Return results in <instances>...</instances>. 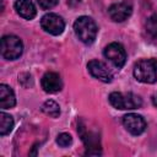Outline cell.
<instances>
[{
  "instance_id": "cell-13",
  "label": "cell",
  "mask_w": 157,
  "mask_h": 157,
  "mask_svg": "<svg viewBox=\"0 0 157 157\" xmlns=\"http://www.w3.org/2000/svg\"><path fill=\"white\" fill-rule=\"evenodd\" d=\"M16 104V98L15 93L11 87L7 85L1 83L0 85V107L1 109H9L12 108Z\"/></svg>"
},
{
  "instance_id": "cell-16",
  "label": "cell",
  "mask_w": 157,
  "mask_h": 157,
  "mask_svg": "<svg viewBox=\"0 0 157 157\" xmlns=\"http://www.w3.org/2000/svg\"><path fill=\"white\" fill-rule=\"evenodd\" d=\"M145 28H146L147 34L152 39H157V13H155L151 17L147 18L146 25H145Z\"/></svg>"
},
{
  "instance_id": "cell-4",
  "label": "cell",
  "mask_w": 157,
  "mask_h": 157,
  "mask_svg": "<svg viewBox=\"0 0 157 157\" xmlns=\"http://www.w3.org/2000/svg\"><path fill=\"white\" fill-rule=\"evenodd\" d=\"M77 131L87 148L86 155H101V142L98 134L94 130L86 128L83 121H80Z\"/></svg>"
},
{
  "instance_id": "cell-15",
  "label": "cell",
  "mask_w": 157,
  "mask_h": 157,
  "mask_svg": "<svg viewBox=\"0 0 157 157\" xmlns=\"http://www.w3.org/2000/svg\"><path fill=\"white\" fill-rule=\"evenodd\" d=\"M42 110L43 113H45L47 115L52 117V118H58L59 114H60V107L56 102L52 101V99H48L43 103L42 105Z\"/></svg>"
},
{
  "instance_id": "cell-1",
  "label": "cell",
  "mask_w": 157,
  "mask_h": 157,
  "mask_svg": "<svg viewBox=\"0 0 157 157\" xmlns=\"http://www.w3.org/2000/svg\"><path fill=\"white\" fill-rule=\"evenodd\" d=\"M74 31L77 38L85 44H92L97 37V25L96 22L88 16L78 17L74 23Z\"/></svg>"
},
{
  "instance_id": "cell-12",
  "label": "cell",
  "mask_w": 157,
  "mask_h": 157,
  "mask_svg": "<svg viewBox=\"0 0 157 157\" xmlns=\"http://www.w3.org/2000/svg\"><path fill=\"white\" fill-rule=\"evenodd\" d=\"M15 10L21 17L26 20H32L37 13L33 2L29 0H17L15 2Z\"/></svg>"
},
{
  "instance_id": "cell-14",
  "label": "cell",
  "mask_w": 157,
  "mask_h": 157,
  "mask_svg": "<svg viewBox=\"0 0 157 157\" xmlns=\"http://www.w3.org/2000/svg\"><path fill=\"white\" fill-rule=\"evenodd\" d=\"M13 128V119L10 114H6L5 112L0 113V135L5 136L7 135Z\"/></svg>"
},
{
  "instance_id": "cell-5",
  "label": "cell",
  "mask_w": 157,
  "mask_h": 157,
  "mask_svg": "<svg viewBox=\"0 0 157 157\" xmlns=\"http://www.w3.org/2000/svg\"><path fill=\"white\" fill-rule=\"evenodd\" d=\"M23 44L16 36H5L1 39V55L7 60H15L21 56Z\"/></svg>"
},
{
  "instance_id": "cell-18",
  "label": "cell",
  "mask_w": 157,
  "mask_h": 157,
  "mask_svg": "<svg viewBox=\"0 0 157 157\" xmlns=\"http://www.w3.org/2000/svg\"><path fill=\"white\" fill-rule=\"evenodd\" d=\"M37 2L43 10H48L58 5V0H37Z\"/></svg>"
},
{
  "instance_id": "cell-8",
  "label": "cell",
  "mask_w": 157,
  "mask_h": 157,
  "mask_svg": "<svg viewBox=\"0 0 157 157\" xmlns=\"http://www.w3.org/2000/svg\"><path fill=\"white\" fill-rule=\"evenodd\" d=\"M123 124L125 129L132 134V135H141L146 129V121L145 119L139 114H126L123 117Z\"/></svg>"
},
{
  "instance_id": "cell-7",
  "label": "cell",
  "mask_w": 157,
  "mask_h": 157,
  "mask_svg": "<svg viewBox=\"0 0 157 157\" xmlns=\"http://www.w3.org/2000/svg\"><path fill=\"white\" fill-rule=\"evenodd\" d=\"M104 56L117 67H123L126 61V53L121 44L110 43L104 49Z\"/></svg>"
},
{
  "instance_id": "cell-2",
  "label": "cell",
  "mask_w": 157,
  "mask_h": 157,
  "mask_svg": "<svg viewBox=\"0 0 157 157\" xmlns=\"http://www.w3.org/2000/svg\"><path fill=\"white\" fill-rule=\"evenodd\" d=\"M134 76L144 83H153L157 81V59H142L134 66Z\"/></svg>"
},
{
  "instance_id": "cell-19",
  "label": "cell",
  "mask_w": 157,
  "mask_h": 157,
  "mask_svg": "<svg viewBox=\"0 0 157 157\" xmlns=\"http://www.w3.org/2000/svg\"><path fill=\"white\" fill-rule=\"evenodd\" d=\"M67 4L70 6H76L77 4H80V0H67Z\"/></svg>"
},
{
  "instance_id": "cell-10",
  "label": "cell",
  "mask_w": 157,
  "mask_h": 157,
  "mask_svg": "<svg viewBox=\"0 0 157 157\" xmlns=\"http://www.w3.org/2000/svg\"><path fill=\"white\" fill-rule=\"evenodd\" d=\"M131 12H132L131 5L128 2H117V4H113L108 9V13H109L110 18L115 22L125 21L128 17H130Z\"/></svg>"
},
{
  "instance_id": "cell-3",
  "label": "cell",
  "mask_w": 157,
  "mask_h": 157,
  "mask_svg": "<svg viewBox=\"0 0 157 157\" xmlns=\"http://www.w3.org/2000/svg\"><path fill=\"white\" fill-rule=\"evenodd\" d=\"M109 103L117 109L125 110V109H136L141 107L142 99L137 94L131 92H128V93L112 92L109 94Z\"/></svg>"
},
{
  "instance_id": "cell-6",
  "label": "cell",
  "mask_w": 157,
  "mask_h": 157,
  "mask_svg": "<svg viewBox=\"0 0 157 157\" xmlns=\"http://www.w3.org/2000/svg\"><path fill=\"white\" fill-rule=\"evenodd\" d=\"M40 26L45 32H48L53 36H59L63 33V31L65 28V22L56 13H47L42 17Z\"/></svg>"
},
{
  "instance_id": "cell-20",
  "label": "cell",
  "mask_w": 157,
  "mask_h": 157,
  "mask_svg": "<svg viewBox=\"0 0 157 157\" xmlns=\"http://www.w3.org/2000/svg\"><path fill=\"white\" fill-rule=\"evenodd\" d=\"M152 103H153L155 107H157V93H155V94L152 96Z\"/></svg>"
},
{
  "instance_id": "cell-17",
  "label": "cell",
  "mask_w": 157,
  "mask_h": 157,
  "mask_svg": "<svg viewBox=\"0 0 157 157\" xmlns=\"http://www.w3.org/2000/svg\"><path fill=\"white\" fill-rule=\"evenodd\" d=\"M56 144L60 146V147H67L72 144V137L70 134L67 132H61L56 137Z\"/></svg>"
},
{
  "instance_id": "cell-11",
  "label": "cell",
  "mask_w": 157,
  "mask_h": 157,
  "mask_svg": "<svg viewBox=\"0 0 157 157\" xmlns=\"http://www.w3.org/2000/svg\"><path fill=\"white\" fill-rule=\"evenodd\" d=\"M42 88L47 92V93H55V92H59L63 87V82H61V78L60 76L56 74V72H53V71H49V72H45L42 77Z\"/></svg>"
},
{
  "instance_id": "cell-9",
  "label": "cell",
  "mask_w": 157,
  "mask_h": 157,
  "mask_svg": "<svg viewBox=\"0 0 157 157\" xmlns=\"http://www.w3.org/2000/svg\"><path fill=\"white\" fill-rule=\"evenodd\" d=\"M87 69L90 71V74L98 78L99 81H103V82H110L112 78H113V75L110 72V70L107 67V65L99 60H91L88 64H87Z\"/></svg>"
}]
</instances>
